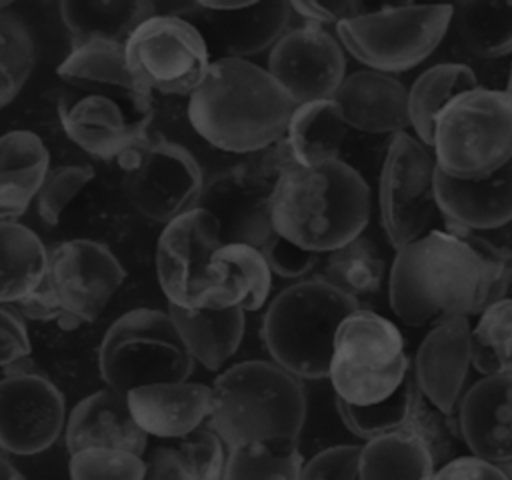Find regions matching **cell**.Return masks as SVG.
<instances>
[{
	"mask_svg": "<svg viewBox=\"0 0 512 480\" xmlns=\"http://www.w3.org/2000/svg\"><path fill=\"white\" fill-rule=\"evenodd\" d=\"M126 64L146 92L190 96L210 68L200 30L178 14H154L124 42Z\"/></svg>",
	"mask_w": 512,
	"mask_h": 480,
	"instance_id": "cell-11",
	"label": "cell"
},
{
	"mask_svg": "<svg viewBox=\"0 0 512 480\" xmlns=\"http://www.w3.org/2000/svg\"><path fill=\"white\" fill-rule=\"evenodd\" d=\"M304 458L296 440L242 442L228 446L224 480H296Z\"/></svg>",
	"mask_w": 512,
	"mask_h": 480,
	"instance_id": "cell-37",
	"label": "cell"
},
{
	"mask_svg": "<svg viewBox=\"0 0 512 480\" xmlns=\"http://www.w3.org/2000/svg\"><path fill=\"white\" fill-rule=\"evenodd\" d=\"M432 478H468V480H506L504 470L498 462H492L478 454L454 456L438 466Z\"/></svg>",
	"mask_w": 512,
	"mask_h": 480,
	"instance_id": "cell-48",
	"label": "cell"
},
{
	"mask_svg": "<svg viewBox=\"0 0 512 480\" xmlns=\"http://www.w3.org/2000/svg\"><path fill=\"white\" fill-rule=\"evenodd\" d=\"M222 438L210 426H198L186 436L170 438L152 450L146 476L160 480H218L224 474Z\"/></svg>",
	"mask_w": 512,
	"mask_h": 480,
	"instance_id": "cell-30",
	"label": "cell"
},
{
	"mask_svg": "<svg viewBox=\"0 0 512 480\" xmlns=\"http://www.w3.org/2000/svg\"><path fill=\"white\" fill-rule=\"evenodd\" d=\"M260 252L264 254L270 272L282 276V278H302L310 270L316 268L320 254L304 250L286 238L278 236L276 232L260 246Z\"/></svg>",
	"mask_w": 512,
	"mask_h": 480,
	"instance_id": "cell-46",
	"label": "cell"
},
{
	"mask_svg": "<svg viewBox=\"0 0 512 480\" xmlns=\"http://www.w3.org/2000/svg\"><path fill=\"white\" fill-rule=\"evenodd\" d=\"M66 448L76 452L90 446H112L144 456L148 434L136 424L126 392L102 388L82 398L66 416Z\"/></svg>",
	"mask_w": 512,
	"mask_h": 480,
	"instance_id": "cell-25",
	"label": "cell"
},
{
	"mask_svg": "<svg viewBox=\"0 0 512 480\" xmlns=\"http://www.w3.org/2000/svg\"><path fill=\"white\" fill-rule=\"evenodd\" d=\"M346 128L336 102L330 98L298 104L284 136L296 164L318 166L340 158Z\"/></svg>",
	"mask_w": 512,
	"mask_h": 480,
	"instance_id": "cell-33",
	"label": "cell"
},
{
	"mask_svg": "<svg viewBox=\"0 0 512 480\" xmlns=\"http://www.w3.org/2000/svg\"><path fill=\"white\" fill-rule=\"evenodd\" d=\"M48 250L40 236L16 222H0V302L14 304L46 276Z\"/></svg>",
	"mask_w": 512,
	"mask_h": 480,
	"instance_id": "cell-34",
	"label": "cell"
},
{
	"mask_svg": "<svg viewBox=\"0 0 512 480\" xmlns=\"http://www.w3.org/2000/svg\"><path fill=\"white\" fill-rule=\"evenodd\" d=\"M204 12H208L210 24L230 58H246L272 48L292 20V8L286 0L238 2L232 10Z\"/></svg>",
	"mask_w": 512,
	"mask_h": 480,
	"instance_id": "cell-28",
	"label": "cell"
},
{
	"mask_svg": "<svg viewBox=\"0 0 512 480\" xmlns=\"http://www.w3.org/2000/svg\"><path fill=\"white\" fill-rule=\"evenodd\" d=\"M508 294H512V286H510V290H508Z\"/></svg>",
	"mask_w": 512,
	"mask_h": 480,
	"instance_id": "cell-54",
	"label": "cell"
},
{
	"mask_svg": "<svg viewBox=\"0 0 512 480\" xmlns=\"http://www.w3.org/2000/svg\"><path fill=\"white\" fill-rule=\"evenodd\" d=\"M464 446L492 462L512 460V372L482 374L456 406Z\"/></svg>",
	"mask_w": 512,
	"mask_h": 480,
	"instance_id": "cell-20",
	"label": "cell"
},
{
	"mask_svg": "<svg viewBox=\"0 0 512 480\" xmlns=\"http://www.w3.org/2000/svg\"><path fill=\"white\" fill-rule=\"evenodd\" d=\"M30 352L32 346L20 312L0 302V368L26 362Z\"/></svg>",
	"mask_w": 512,
	"mask_h": 480,
	"instance_id": "cell-47",
	"label": "cell"
},
{
	"mask_svg": "<svg viewBox=\"0 0 512 480\" xmlns=\"http://www.w3.org/2000/svg\"><path fill=\"white\" fill-rule=\"evenodd\" d=\"M430 150L450 178L494 174L512 160V96L482 86L462 92L436 116Z\"/></svg>",
	"mask_w": 512,
	"mask_h": 480,
	"instance_id": "cell-7",
	"label": "cell"
},
{
	"mask_svg": "<svg viewBox=\"0 0 512 480\" xmlns=\"http://www.w3.org/2000/svg\"><path fill=\"white\" fill-rule=\"evenodd\" d=\"M470 348L476 372H512V294L494 300L478 314Z\"/></svg>",
	"mask_w": 512,
	"mask_h": 480,
	"instance_id": "cell-39",
	"label": "cell"
},
{
	"mask_svg": "<svg viewBox=\"0 0 512 480\" xmlns=\"http://www.w3.org/2000/svg\"><path fill=\"white\" fill-rule=\"evenodd\" d=\"M294 108L266 68L230 56L212 60L188 96V120L198 136L234 154L262 150L282 138Z\"/></svg>",
	"mask_w": 512,
	"mask_h": 480,
	"instance_id": "cell-3",
	"label": "cell"
},
{
	"mask_svg": "<svg viewBox=\"0 0 512 480\" xmlns=\"http://www.w3.org/2000/svg\"><path fill=\"white\" fill-rule=\"evenodd\" d=\"M470 332V318L456 316L430 326L416 348L414 384L424 398L446 414H456V406L466 390L472 368Z\"/></svg>",
	"mask_w": 512,
	"mask_h": 480,
	"instance_id": "cell-19",
	"label": "cell"
},
{
	"mask_svg": "<svg viewBox=\"0 0 512 480\" xmlns=\"http://www.w3.org/2000/svg\"><path fill=\"white\" fill-rule=\"evenodd\" d=\"M14 306L18 308L20 316H26L38 322H48V320L56 322L62 316V308L46 280H42L32 292H28L18 302H14Z\"/></svg>",
	"mask_w": 512,
	"mask_h": 480,
	"instance_id": "cell-50",
	"label": "cell"
},
{
	"mask_svg": "<svg viewBox=\"0 0 512 480\" xmlns=\"http://www.w3.org/2000/svg\"><path fill=\"white\" fill-rule=\"evenodd\" d=\"M220 244L218 222L202 208L166 222L156 242V276L168 304L198 306L206 266Z\"/></svg>",
	"mask_w": 512,
	"mask_h": 480,
	"instance_id": "cell-18",
	"label": "cell"
},
{
	"mask_svg": "<svg viewBox=\"0 0 512 480\" xmlns=\"http://www.w3.org/2000/svg\"><path fill=\"white\" fill-rule=\"evenodd\" d=\"M156 14L150 0H66L60 18L70 32L72 48L90 40L124 44L128 36Z\"/></svg>",
	"mask_w": 512,
	"mask_h": 480,
	"instance_id": "cell-29",
	"label": "cell"
},
{
	"mask_svg": "<svg viewBox=\"0 0 512 480\" xmlns=\"http://www.w3.org/2000/svg\"><path fill=\"white\" fill-rule=\"evenodd\" d=\"M66 426V400L46 376L28 368L0 380V450L32 456L48 450Z\"/></svg>",
	"mask_w": 512,
	"mask_h": 480,
	"instance_id": "cell-15",
	"label": "cell"
},
{
	"mask_svg": "<svg viewBox=\"0 0 512 480\" xmlns=\"http://www.w3.org/2000/svg\"><path fill=\"white\" fill-rule=\"evenodd\" d=\"M98 366L106 386L128 392L144 384L186 380L194 358L168 312L136 308L116 318L106 330Z\"/></svg>",
	"mask_w": 512,
	"mask_h": 480,
	"instance_id": "cell-9",
	"label": "cell"
},
{
	"mask_svg": "<svg viewBox=\"0 0 512 480\" xmlns=\"http://www.w3.org/2000/svg\"><path fill=\"white\" fill-rule=\"evenodd\" d=\"M34 66V40L26 24L12 12H0V108L24 88Z\"/></svg>",
	"mask_w": 512,
	"mask_h": 480,
	"instance_id": "cell-40",
	"label": "cell"
},
{
	"mask_svg": "<svg viewBox=\"0 0 512 480\" xmlns=\"http://www.w3.org/2000/svg\"><path fill=\"white\" fill-rule=\"evenodd\" d=\"M448 232L460 236L484 262L490 290H488V300L490 304L502 296L508 294L512 286V250L506 246H496L494 242L486 240L484 236L476 234L474 230L462 228L454 222H446Z\"/></svg>",
	"mask_w": 512,
	"mask_h": 480,
	"instance_id": "cell-44",
	"label": "cell"
},
{
	"mask_svg": "<svg viewBox=\"0 0 512 480\" xmlns=\"http://www.w3.org/2000/svg\"><path fill=\"white\" fill-rule=\"evenodd\" d=\"M126 200L154 222H170L194 208L204 186L196 158L162 134H148L116 158Z\"/></svg>",
	"mask_w": 512,
	"mask_h": 480,
	"instance_id": "cell-12",
	"label": "cell"
},
{
	"mask_svg": "<svg viewBox=\"0 0 512 480\" xmlns=\"http://www.w3.org/2000/svg\"><path fill=\"white\" fill-rule=\"evenodd\" d=\"M8 8H10V2L8 0H0V12L8 10Z\"/></svg>",
	"mask_w": 512,
	"mask_h": 480,
	"instance_id": "cell-53",
	"label": "cell"
},
{
	"mask_svg": "<svg viewBox=\"0 0 512 480\" xmlns=\"http://www.w3.org/2000/svg\"><path fill=\"white\" fill-rule=\"evenodd\" d=\"M124 278L116 254L102 242L74 238L54 246L48 252L44 280L62 308L58 326L74 330L96 320Z\"/></svg>",
	"mask_w": 512,
	"mask_h": 480,
	"instance_id": "cell-14",
	"label": "cell"
},
{
	"mask_svg": "<svg viewBox=\"0 0 512 480\" xmlns=\"http://www.w3.org/2000/svg\"><path fill=\"white\" fill-rule=\"evenodd\" d=\"M326 378L354 436L368 440L406 422L416 384L402 332L386 316L358 306L340 322Z\"/></svg>",
	"mask_w": 512,
	"mask_h": 480,
	"instance_id": "cell-1",
	"label": "cell"
},
{
	"mask_svg": "<svg viewBox=\"0 0 512 480\" xmlns=\"http://www.w3.org/2000/svg\"><path fill=\"white\" fill-rule=\"evenodd\" d=\"M66 136L98 160H116L148 138L152 94L114 86H70L58 100Z\"/></svg>",
	"mask_w": 512,
	"mask_h": 480,
	"instance_id": "cell-10",
	"label": "cell"
},
{
	"mask_svg": "<svg viewBox=\"0 0 512 480\" xmlns=\"http://www.w3.org/2000/svg\"><path fill=\"white\" fill-rule=\"evenodd\" d=\"M436 466L422 438L402 424L376 434L360 448L358 478H432Z\"/></svg>",
	"mask_w": 512,
	"mask_h": 480,
	"instance_id": "cell-32",
	"label": "cell"
},
{
	"mask_svg": "<svg viewBox=\"0 0 512 480\" xmlns=\"http://www.w3.org/2000/svg\"><path fill=\"white\" fill-rule=\"evenodd\" d=\"M272 190L274 182L244 158L204 182L194 208L214 216L222 244L260 248L274 234L270 216Z\"/></svg>",
	"mask_w": 512,
	"mask_h": 480,
	"instance_id": "cell-17",
	"label": "cell"
},
{
	"mask_svg": "<svg viewBox=\"0 0 512 480\" xmlns=\"http://www.w3.org/2000/svg\"><path fill=\"white\" fill-rule=\"evenodd\" d=\"M266 70L298 106L334 96L346 78V56L328 28L302 24L286 30L270 48Z\"/></svg>",
	"mask_w": 512,
	"mask_h": 480,
	"instance_id": "cell-16",
	"label": "cell"
},
{
	"mask_svg": "<svg viewBox=\"0 0 512 480\" xmlns=\"http://www.w3.org/2000/svg\"><path fill=\"white\" fill-rule=\"evenodd\" d=\"M404 424H408L422 438L432 454L436 468L454 458L458 446L464 444L456 414H446L436 408L428 398L422 396L418 388L414 392L412 406Z\"/></svg>",
	"mask_w": 512,
	"mask_h": 480,
	"instance_id": "cell-41",
	"label": "cell"
},
{
	"mask_svg": "<svg viewBox=\"0 0 512 480\" xmlns=\"http://www.w3.org/2000/svg\"><path fill=\"white\" fill-rule=\"evenodd\" d=\"M208 426L226 446L296 440L306 422V394L298 376L274 360L232 364L212 382Z\"/></svg>",
	"mask_w": 512,
	"mask_h": 480,
	"instance_id": "cell-5",
	"label": "cell"
},
{
	"mask_svg": "<svg viewBox=\"0 0 512 480\" xmlns=\"http://www.w3.org/2000/svg\"><path fill=\"white\" fill-rule=\"evenodd\" d=\"M272 272L260 248L220 244L206 266L198 306L256 312L268 302Z\"/></svg>",
	"mask_w": 512,
	"mask_h": 480,
	"instance_id": "cell-21",
	"label": "cell"
},
{
	"mask_svg": "<svg viewBox=\"0 0 512 480\" xmlns=\"http://www.w3.org/2000/svg\"><path fill=\"white\" fill-rule=\"evenodd\" d=\"M50 170V152L30 130L0 136V222L20 218Z\"/></svg>",
	"mask_w": 512,
	"mask_h": 480,
	"instance_id": "cell-27",
	"label": "cell"
},
{
	"mask_svg": "<svg viewBox=\"0 0 512 480\" xmlns=\"http://www.w3.org/2000/svg\"><path fill=\"white\" fill-rule=\"evenodd\" d=\"M510 96H512V64H510V74H508V80H506V88H504Z\"/></svg>",
	"mask_w": 512,
	"mask_h": 480,
	"instance_id": "cell-52",
	"label": "cell"
},
{
	"mask_svg": "<svg viewBox=\"0 0 512 480\" xmlns=\"http://www.w3.org/2000/svg\"><path fill=\"white\" fill-rule=\"evenodd\" d=\"M480 86L476 72L460 62L426 68L408 90V122L414 136L430 148L436 116L462 92Z\"/></svg>",
	"mask_w": 512,
	"mask_h": 480,
	"instance_id": "cell-31",
	"label": "cell"
},
{
	"mask_svg": "<svg viewBox=\"0 0 512 480\" xmlns=\"http://www.w3.org/2000/svg\"><path fill=\"white\" fill-rule=\"evenodd\" d=\"M70 476L76 480H100L122 478L142 480L146 478V460L130 450L112 446H90L70 454Z\"/></svg>",
	"mask_w": 512,
	"mask_h": 480,
	"instance_id": "cell-42",
	"label": "cell"
},
{
	"mask_svg": "<svg viewBox=\"0 0 512 480\" xmlns=\"http://www.w3.org/2000/svg\"><path fill=\"white\" fill-rule=\"evenodd\" d=\"M488 290L482 258L448 230H428L400 246L388 272L390 308L412 328L478 316L490 304Z\"/></svg>",
	"mask_w": 512,
	"mask_h": 480,
	"instance_id": "cell-2",
	"label": "cell"
},
{
	"mask_svg": "<svg viewBox=\"0 0 512 480\" xmlns=\"http://www.w3.org/2000/svg\"><path fill=\"white\" fill-rule=\"evenodd\" d=\"M360 302L326 278L298 280L280 290L260 322V338L270 358L300 380L328 376L340 322Z\"/></svg>",
	"mask_w": 512,
	"mask_h": 480,
	"instance_id": "cell-6",
	"label": "cell"
},
{
	"mask_svg": "<svg viewBox=\"0 0 512 480\" xmlns=\"http://www.w3.org/2000/svg\"><path fill=\"white\" fill-rule=\"evenodd\" d=\"M270 216L278 236L328 254L362 236L370 220V188L340 158L318 166L294 164L274 184Z\"/></svg>",
	"mask_w": 512,
	"mask_h": 480,
	"instance_id": "cell-4",
	"label": "cell"
},
{
	"mask_svg": "<svg viewBox=\"0 0 512 480\" xmlns=\"http://www.w3.org/2000/svg\"><path fill=\"white\" fill-rule=\"evenodd\" d=\"M458 42L480 60L512 54V2H458L452 4V22Z\"/></svg>",
	"mask_w": 512,
	"mask_h": 480,
	"instance_id": "cell-35",
	"label": "cell"
},
{
	"mask_svg": "<svg viewBox=\"0 0 512 480\" xmlns=\"http://www.w3.org/2000/svg\"><path fill=\"white\" fill-rule=\"evenodd\" d=\"M360 448L356 444H336L320 450L310 460H304L300 478H334V480H358Z\"/></svg>",
	"mask_w": 512,
	"mask_h": 480,
	"instance_id": "cell-45",
	"label": "cell"
},
{
	"mask_svg": "<svg viewBox=\"0 0 512 480\" xmlns=\"http://www.w3.org/2000/svg\"><path fill=\"white\" fill-rule=\"evenodd\" d=\"M434 176L432 150L408 132L394 134L384 156L378 188L382 228L394 250L428 230L436 212Z\"/></svg>",
	"mask_w": 512,
	"mask_h": 480,
	"instance_id": "cell-13",
	"label": "cell"
},
{
	"mask_svg": "<svg viewBox=\"0 0 512 480\" xmlns=\"http://www.w3.org/2000/svg\"><path fill=\"white\" fill-rule=\"evenodd\" d=\"M56 74L68 86H114L146 92L130 74L124 44L118 42L90 40L72 48Z\"/></svg>",
	"mask_w": 512,
	"mask_h": 480,
	"instance_id": "cell-36",
	"label": "cell"
},
{
	"mask_svg": "<svg viewBox=\"0 0 512 480\" xmlns=\"http://www.w3.org/2000/svg\"><path fill=\"white\" fill-rule=\"evenodd\" d=\"M168 314L190 356L212 372L220 370L236 354L244 338L246 312L240 308L168 304Z\"/></svg>",
	"mask_w": 512,
	"mask_h": 480,
	"instance_id": "cell-26",
	"label": "cell"
},
{
	"mask_svg": "<svg viewBox=\"0 0 512 480\" xmlns=\"http://www.w3.org/2000/svg\"><path fill=\"white\" fill-rule=\"evenodd\" d=\"M94 178V168L90 164H64L48 170L38 194L36 206L40 218L56 226L66 206L84 190V186Z\"/></svg>",
	"mask_w": 512,
	"mask_h": 480,
	"instance_id": "cell-43",
	"label": "cell"
},
{
	"mask_svg": "<svg viewBox=\"0 0 512 480\" xmlns=\"http://www.w3.org/2000/svg\"><path fill=\"white\" fill-rule=\"evenodd\" d=\"M386 264L368 238H354L352 242L328 252L324 262V276L344 294L356 298L372 296L382 288Z\"/></svg>",
	"mask_w": 512,
	"mask_h": 480,
	"instance_id": "cell-38",
	"label": "cell"
},
{
	"mask_svg": "<svg viewBox=\"0 0 512 480\" xmlns=\"http://www.w3.org/2000/svg\"><path fill=\"white\" fill-rule=\"evenodd\" d=\"M0 478H6V480H16V478H24L22 472L0 452Z\"/></svg>",
	"mask_w": 512,
	"mask_h": 480,
	"instance_id": "cell-51",
	"label": "cell"
},
{
	"mask_svg": "<svg viewBox=\"0 0 512 480\" xmlns=\"http://www.w3.org/2000/svg\"><path fill=\"white\" fill-rule=\"evenodd\" d=\"M452 4H398L344 18L336 24L342 48L370 70L394 74L422 64L444 40Z\"/></svg>",
	"mask_w": 512,
	"mask_h": 480,
	"instance_id": "cell-8",
	"label": "cell"
},
{
	"mask_svg": "<svg viewBox=\"0 0 512 480\" xmlns=\"http://www.w3.org/2000/svg\"><path fill=\"white\" fill-rule=\"evenodd\" d=\"M292 14H298L304 24H314V26H330L338 24L344 18L362 14V6L356 2H290Z\"/></svg>",
	"mask_w": 512,
	"mask_h": 480,
	"instance_id": "cell-49",
	"label": "cell"
},
{
	"mask_svg": "<svg viewBox=\"0 0 512 480\" xmlns=\"http://www.w3.org/2000/svg\"><path fill=\"white\" fill-rule=\"evenodd\" d=\"M436 208L446 222L468 230H494L512 222V160L490 176L450 178L436 168Z\"/></svg>",
	"mask_w": 512,
	"mask_h": 480,
	"instance_id": "cell-24",
	"label": "cell"
},
{
	"mask_svg": "<svg viewBox=\"0 0 512 480\" xmlns=\"http://www.w3.org/2000/svg\"><path fill=\"white\" fill-rule=\"evenodd\" d=\"M332 100L352 130L394 136L410 126L408 90L392 74L370 68L356 70L342 80Z\"/></svg>",
	"mask_w": 512,
	"mask_h": 480,
	"instance_id": "cell-23",
	"label": "cell"
},
{
	"mask_svg": "<svg viewBox=\"0 0 512 480\" xmlns=\"http://www.w3.org/2000/svg\"><path fill=\"white\" fill-rule=\"evenodd\" d=\"M136 424L162 440L180 438L202 426L212 410V388L202 382H154L126 392Z\"/></svg>",
	"mask_w": 512,
	"mask_h": 480,
	"instance_id": "cell-22",
	"label": "cell"
}]
</instances>
